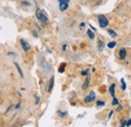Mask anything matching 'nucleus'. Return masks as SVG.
<instances>
[{
  "label": "nucleus",
  "mask_w": 131,
  "mask_h": 127,
  "mask_svg": "<svg viewBox=\"0 0 131 127\" xmlns=\"http://www.w3.org/2000/svg\"><path fill=\"white\" fill-rule=\"evenodd\" d=\"M35 16H36V18H37L40 22H42V23H45V24L49 23V16H48V14H47L42 9H37L36 12H35Z\"/></svg>",
  "instance_id": "obj_1"
},
{
  "label": "nucleus",
  "mask_w": 131,
  "mask_h": 127,
  "mask_svg": "<svg viewBox=\"0 0 131 127\" xmlns=\"http://www.w3.org/2000/svg\"><path fill=\"white\" fill-rule=\"evenodd\" d=\"M98 21H99V24H100V27L104 28L106 27L108 24H109V20L107 19V17L103 14H100L98 16Z\"/></svg>",
  "instance_id": "obj_2"
},
{
  "label": "nucleus",
  "mask_w": 131,
  "mask_h": 127,
  "mask_svg": "<svg viewBox=\"0 0 131 127\" xmlns=\"http://www.w3.org/2000/svg\"><path fill=\"white\" fill-rule=\"evenodd\" d=\"M94 100H95V92H94V91H91L90 95L84 99V101H85L86 103H90V102H92V101H94Z\"/></svg>",
  "instance_id": "obj_3"
},
{
  "label": "nucleus",
  "mask_w": 131,
  "mask_h": 127,
  "mask_svg": "<svg viewBox=\"0 0 131 127\" xmlns=\"http://www.w3.org/2000/svg\"><path fill=\"white\" fill-rule=\"evenodd\" d=\"M20 44H21V47H22V49L24 50V51H26V50H28L30 47H29V45H27V43L24 40V39H21L20 40Z\"/></svg>",
  "instance_id": "obj_4"
},
{
  "label": "nucleus",
  "mask_w": 131,
  "mask_h": 127,
  "mask_svg": "<svg viewBox=\"0 0 131 127\" xmlns=\"http://www.w3.org/2000/svg\"><path fill=\"white\" fill-rule=\"evenodd\" d=\"M119 57L121 60H124L125 57H126V49L125 48H121L120 51H119Z\"/></svg>",
  "instance_id": "obj_5"
},
{
  "label": "nucleus",
  "mask_w": 131,
  "mask_h": 127,
  "mask_svg": "<svg viewBox=\"0 0 131 127\" xmlns=\"http://www.w3.org/2000/svg\"><path fill=\"white\" fill-rule=\"evenodd\" d=\"M68 7H69L68 3H60V10H61V11H65V10H67Z\"/></svg>",
  "instance_id": "obj_6"
},
{
  "label": "nucleus",
  "mask_w": 131,
  "mask_h": 127,
  "mask_svg": "<svg viewBox=\"0 0 131 127\" xmlns=\"http://www.w3.org/2000/svg\"><path fill=\"white\" fill-rule=\"evenodd\" d=\"M89 83H90V77H88L87 80H86V82L84 83V85H83V90H86L88 87H89Z\"/></svg>",
  "instance_id": "obj_7"
},
{
  "label": "nucleus",
  "mask_w": 131,
  "mask_h": 127,
  "mask_svg": "<svg viewBox=\"0 0 131 127\" xmlns=\"http://www.w3.org/2000/svg\"><path fill=\"white\" fill-rule=\"evenodd\" d=\"M53 82H54V79H53V77H51V78H50V80H49V92H51V90H52V87H53Z\"/></svg>",
  "instance_id": "obj_8"
},
{
  "label": "nucleus",
  "mask_w": 131,
  "mask_h": 127,
  "mask_svg": "<svg viewBox=\"0 0 131 127\" xmlns=\"http://www.w3.org/2000/svg\"><path fill=\"white\" fill-rule=\"evenodd\" d=\"M114 89H115V85L113 84V85H111V87H110V94H111V96H112L113 98H114V96H115Z\"/></svg>",
  "instance_id": "obj_9"
},
{
  "label": "nucleus",
  "mask_w": 131,
  "mask_h": 127,
  "mask_svg": "<svg viewBox=\"0 0 131 127\" xmlns=\"http://www.w3.org/2000/svg\"><path fill=\"white\" fill-rule=\"evenodd\" d=\"M14 65H15V67H16L17 71L19 72V75H20V76H21V77L23 78V73H22V71H21V69L19 68V66H18V64H17V63H14Z\"/></svg>",
  "instance_id": "obj_10"
},
{
  "label": "nucleus",
  "mask_w": 131,
  "mask_h": 127,
  "mask_svg": "<svg viewBox=\"0 0 131 127\" xmlns=\"http://www.w3.org/2000/svg\"><path fill=\"white\" fill-rule=\"evenodd\" d=\"M108 33H109L112 37H116V36H117V33H116L113 29H108Z\"/></svg>",
  "instance_id": "obj_11"
},
{
  "label": "nucleus",
  "mask_w": 131,
  "mask_h": 127,
  "mask_svg": "<svg viewBox=\"0 0 131 127\" xmlns=\"http://www.w3.org/2000/svg\"><path fill=\"white\" fill-rule=\"evenodd\" d=\"M103 47H104L103 41H102L101 39H99V40H98V48H99V50H102V49H103Z\"/></svg>",
  "instance_id": "obj_12"
},
{
  "label": "nucleus",
  "mask_w": 131,
  "mask_h": 127,
  "mask_svg": "<svg viewBox=\"0 0 131 127\" xmlns=\"http://www.w3.org/2000/svg\"><path fill=\"white\" fill-rule=\"evenodd\" d=\"M87 34L89 35V37H90L91 39H93V38L95 37V35H94V33H93V32L91 31V29H88V30H87Z\"/></svg>",
  "instance_id": "obj_13"
},
{
  "label": "nucleus",
  "mask_w": 131,
  "mask_h": 127,
  "mask_svg": "<svg viewBox=\"0 0 131 127\" xmlns=\"http://www.w3.org/2000/svg\"><path fill=\"white\" fill-rule=\"evenodd\" d=\"M65 67H66V63L62 64V65L60 66V69H59V72H60V73H64V72H65Z\"/></svg>",
  "instance_id": "obj_14"
},
{
  "label": "nucleus",
  "mask_w": 131,
  "mask_h": 127,
  "mask_svg": "<svg viewBox=\"0 0 131 127\" xmlns=\"http://www.w3.org/2000/svg\"><path fill=\"white\" fill-rule=\"evenodd\" d=\"M115 46H116V43H115V41H111V43L108 44V48H113Z\"/></svg>",
  "instance_id": "obj_15"
},
{
  "label": "nucleus",
  "mask_w": 131,
  "mask_h": 127,
  "mask_svg": "<svg viewBox=\"0 0 131 127\" xmlns=\"http://www.w3.org/2000/svg\"><path fill=\"white\" fill-rule=\"evenodd\" d=\"M121 83H122V90H125L126 84H125V82H124V79H121Z\"/></svg>",
  "instance_id": "obj_16"
},
{
  "label": "nucleus",
  "mask_w": 131,
  "mask_h": 127,
  "mask_svg": "<svg viewBox=\"0 0 131 127\" xmlns=\"http://www.w3.org/2000/svg\"><path fill=\"white\" fill-rule=\"evenodd\" d=\"M125 125H127V122L125 121V119H123V120H121V126H125Z\"/></svg>",
  "instance_id": "obj_17"
},
{
  "label": "nucleus",
  "mask_w": 131,
  "mask_h": 127,
  "mask_svg": "<svg viewBox=\"0 0 131 127\" xmlns=\"http://www.w3.org/2000/svg\"><path fill=\"white\" fill-rule=\"evenodd\" d=\"M105 103L104 102H101V101H97V106H104Z\"/></svg>",
  "instance_id": "obj_18"
},
{
  "label": "nucleus",
  "mask_w": 131,
  "mask_h": 127,
  "mask_svg": "<svg viewBox=\"0 0 131 127\" xmlns=\"http://www.w3.org/2000/svg\"><path fill=\"white\" fill-rule=\"evenodd\" d=\"M118 103H119V101H118L116 98H114V99H113V102H112V104H113V105H117Z\"/></svg>",
  "instance_id": "obj_19"
},
{
  "label": "nucleus",
  "mask_w": 131,
  "mask_h": 127,
  "mask_svg": "<svg viewBox=\"0 0 131 127\" xmlns=\"http://www.w3.org/2000/svg\"><path fill=\"white\" fill-rule=\"evenodd\" d=\"M59 2L60 3H69L70 0H59Z\"/></svg>",
  "instance_id": "obj_20"
},
{
  "label": "nucleus",
  "mask_w": 131,
  "mask_h": 127,
  "mask_svg": "<svg viewBox=\"0 0 131 127\" xmlns=\"http://www.w3.org/2000/svg\"><path fill=\"white\" fill-rule=\"evenodd\" d=\"M122 109H123V107H122L121 105H119V106H118V108H117V111H118V112L122 111Z\"/></svg>",
  "instance_id": "obj_21"
},
{
  "label": "nucleus",
  "mask_w": 131,
  "mask_h": 127,
  "mask_svg": "<svg viewBox=\"0 0 131 127\" xmlns=\"http://www.w3.org/2000/svg\"><path fill=\"white\" fill-rule=\"evenodd\" d=\"M35 99H36V101H35V104L37 105V104H38V102H39V97H36V96H35Z\"/></svg>",
  "instance_id": "obj_22"
},
{
  "label": "nucleus",
  "mask_w": 131,
  "mask_h": 127,
  "mask_svg": "<svg viewBox=\"0 0 131 127\" xmlns=\"http://www.w3.org/2000/svg\"><path fill=\"white\" fill-rule=\"evenodd\" d=\"M22 3V5H30L28 2H26V1H23V2H21Z\"/></svg>",
  "instance_id": "obj_23"
},
{
  "label": "nucleus",
  "mask_w": 131,
  "mask_h": 127,
  "mask_svg": "<svg viewBox=\"0 0 131 127\" xmlns=\"http://www.w3.org/2000/svg\"><path fill=\"white\" fill-rule=\"evenodd\" d=\"M60 115H61V117H65L64 115H67V112H64V113H59Z\"/></svg>",
  "instance_id": "obj_24"
},
{
  "label": "nucleus",
  "mask_w": 131,
  "mask_h": 127,
  "mask_svg": "<svg viewBox=\"0 0 131 127\" xmlns=\"http://www.w3.org/2000/svg\"><path fill=\"white\" fill-rule=\"evenodd\" d=\"M82 75H88V71H83Z\"/></svg>",
  "instance_id": "obj_25"
},
{
  "label": "nucleus",
  "mask_w": 131,
  "mask_h": 127,
  "mask_svg": "<svg viewBox=\"0 0 131 127\" xmlns=\"http://www.w3.org/2000/svg\"><path fill=\"white\" fill-rule=\"evenodd\" d=\"M126 126H131V119H129V121L127 122V125Z\"/></svg>",
  "instance_id": "obj_26"
},
{
  "label": "nucleus",
  "mask_w": 131,
  "mask_h": 127,
  "mask_svg": "<svg viewBox=\"0 0 131 127\" xmlns=\"http://www.w3.org/2000/svg\"><path fill=\"white\" fill-rule=\"evenodd\" d=\"M112 114H113V111H111V112H110V114H109V116H108V118H109V119L111 118V116H112Z\"/></svg>",
  "instance_id": "obj_27"
},
{
  "label": "nucleus",
  "mask_w": 131,
  "mask_h": 127,
  "mask_svg": "<svg viewBox=\"0 0 131 127\" xmlns=\"http://www.w3.org/2000/svg\"><path fill=\"white\" fill-rule=\"evenodd\" d=\"M19 107H20V104H17V105H16V109H18Z\"/></svg>",
  "instance_id": "obj_28"
},
{
  "label": "nucleus",
  "mask_w": 131,
  "mask_h": 127,
  "mask_svg": "<svg viewBox=\"0 0 131 127\" xmlns=\"http://www.w3.org/2000/svg\"><path fill=\"white\" fill-rule=\"evenodd\" d=\"M63 50H66V45L63 46Z\"/></svg>",
  "instance_id": "obj_29"
}]
</instances>
